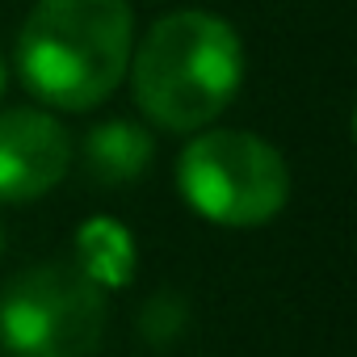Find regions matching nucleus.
<instances>
[{
    "label": "nucleus",
    "mask_w": 357,
    "mask_h": 357,
    "mask_svg": "<svg viewBox=\"0 0 357 357\" xmlns=\"http://www.w3.org/2000/svg\"><path fill=\"white\" fill-rule=\"evenodd\" d=\"M126 72L147 122L172 135H194L236 101L244 84V47L231 22L181 9L143 34Z\"/></svg>",
    "instance_id": "nucleus-1"
},
{
    "label": "nucleus",
    "mask_w": 357,
    "mask_h": 357,
    "mask_svg": "<svg viewBox=\"0 0 357 357\" xmlns=\"http://www.w3.org/2000/svg\"><path fill=\"white\" fill-rule=\"evenodd\" d=\"M130 51V0H38L17 34V72L34 101L80 114L122 84Z\"/></svg>",
    "instance_id": "nucleus-2"
},
{
    "label": "nucleus",
    "mask_w": 357,
    "mask_h": 357,
    "mask_svg": "<svg viewBox=\"0 0 357 357\" xmlns=\"http://www.w3.org/2000/svg\"><path fill=\"white\" fill-rule=\"evenodd\" d=\"M176 190L219 227H257L290 202V168L261 135L206 130L176 155Z\"/></svg>",
    "instance_id": "nucleus-3"
},
{
    "label": "nucleus",
    "mask_w": 357,
    "mask_h": 357,
    "mask_svg": "<svg viewBox=\"0 0 357 357\" xmlns=\"http://www.w3.org/2000/svg\"><path fill=\"white\" fill-rule=\"evenodd\" d=\"M101 290L76 261H43L0 290L5 357H89L109 319Z\"/></svg>",
    "instance_id": "nucleus-4"
},
{
    "label": "nucleus",
    "mask_w": 357,
    "mask_h": 357,
    "mask_svg": "<svg viewBox=\"0 0 357 357\" xmlns=\"http://www.w3.org/2000/svg\"><path fill=\"white\" fill-rule=\"evenodd\" d=\"M72 168V139L47 109L0 114V202L26 206L51 194Z\"/></svg>",
    "instance_id": "nucleus-5"
},
{
    "label": "nucleus",
    "mask_w": 357,
    "mask_h": 357,
    "mask_svg": "<svg viewBox=\"0 0 357 357\" xmlns=\"http://www.w3.org/2000/svg\"><path fill=\"white\" fill-rule=\"evenodd\" d=\"M84 168L93 181L101 185H130L147 172L151 155H155V139L147 126L130 122V118H109L97 122L84 135Z\"/></svg>",
    "instance_id": "nucleus-6"
},
{
    "label": "nucleus",
    "mask_w": 357,
    "mask_h": 357,
    "mask_svg": "<svg viewBox=\"0 0 357 357\" xmlns=\"http://www.w3.org/2000/svg\"><path fill=\"white\" fill-rule=\"evenodd\" d=\"M76 265L101 286V290H114V286H126L130 273H135V244H130V231L114 219H89L80 227V240H76Z\"/></svg>",
    "instance_id": "nucleus-7"
},
{
    "label": "nucleus",
    "mask_w": 357,
    "mask_h": 357,
    "mask_svg": "<svg viewBox=\"0 0 357 357\" xmlns=\"http://www.w3.org/2000/svg\"><path fill=\"white\" fill-rule=\"evenodd\" d=\"M5 84H9V76H5V63H0V97H5Z\"/></svg>",
    "instance_id": "nucleus-8"
},
{
    "label": "nucleus",
    "mask_w": 357,
    "mask_h": 357,
    "mask_svg": "<svg viewBox=\"0 0 357 357\" xmlns=\"http://www.w3.org/2000/svg\"><path fill=\"white\" fill-rule=\"evenodd\" d=\"M0 248H5V240H0Z\"/></svg>",
    "instance_id": "nucleus-9"
}]
</instances>
